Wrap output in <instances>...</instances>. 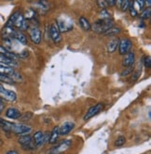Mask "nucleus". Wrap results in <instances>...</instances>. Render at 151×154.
Wrapping results in <instances>:
<instances>
[{"label": "nucleus", "instance_id": "obj_1", "mask_svg": "<svg viewBox=\"0 0 151 154\" xmlns=\"http://www.w3.org/2000/svg\"><path fill=\"white\" fill-rule=\"evenodd\" d=\"M0 126H1V128L5 132H11V133L18 135V136L27 135L32 131V128L29 125H23V124L9 123L3 119H0Z\"/></svg>", "mask_w": 151, "mask_h": 154}, {"label": "nucleus", "instance_id": "obj_2", "mask_svg": "<svg viewBox=\"0 0 151 154\" xmlns=\"http://www.w3.org/2000/svg\"><path fill=\"white\" fill-rule=\"evenodd\" d=\"M114 26V20H98L95 21L92 25L93 31H95L98 34H104V32L109 28Z\"/></svg>", "mask_w": 151, "mask_h": 154}, {"label": "nucleus", "instance_id": "obj_3", "mask_svg": "<svg viewBox=\"0 0 151 154\" xmlns=\"http://www.w3.org/2000/svg\"><path fill=\"white\" fill-rule=\"evenodd\" d=\"M18 142H19V144L21 146V148L25 150H33V149H37L35 146L33 137H32L29 134L20 136Z\"/></svg>", "mask_w": 151, "mask_h": 154}, {"label": "nucleus", "instance_id": "obj_4", "mask_svg": "<svg viewBox=\"0 0 151 154\" xmlns=\"http://www.w3.org/2000/svg\"><path fill=\"white\" fill-rule=\"evenodd\" d=\"M71 145H72V141L70 139L63 140L56 147H54L51 149L50 154H61L64 151H66L71 147Z\"/></svg>", "mask_w": 151, "mask_h": 154}, {"label": "nucleus", "instance_id": "obj_5", "mask_svg": "<svg viewBox=\"0 0 151 154\" xmlns=\"http://www.w3.org/2000/svg\"><path fill=\"white\" fill-rule=\"evenodd\" d=\"M57 26L60 32H67L73 29L74 23L69 19H59L57 21Z\"/></svg>", "mask_w": 151, "mask_h": 154}, {"label": "nucleus", "instance_id": "obj_6", "mask_svg": "<svg viewBox=\"0 0 151 154\" xmlns=\"http://www.w3.org/2000/svg\"><path fill=\"white\" fill-rule=\"evenodd\" d=\"M29 36H30V39L32 40V42L36 44V45L40 44V42L42 40L40 29L37 26H31L29 28Z\"/></svg>", "mask_w": 151, "mask_h": 154}, {"label": "nucleus", "instance_id": "obj_7", "mask_svg": "<svg viewBox=\"0 0 151 154\" xmlns=\"http://www.w3.org/2000/svg\"><path fill=\"white\" fill-rule=\"evenodd\" d=\"M49 133H43L41 131H37L33 136V140L35 143L36 148H39L44 145V143L48 140Z\"/></svg>", "mask_w": 151, "mask_h": 154}, {"label": "nucleus", "instance_id": "obj_8", "mask_svg": "<svg viewBox=\"0 0 151 154\" xmlns=\"http://www.w3.org/2000/svg\"><path fill=\"white\" fill-rule=\"evenodd\" d=\"M133 47V43L129 39H121L118 43V49H120V55H125L129 51H131V48Z\"/></svg>", "mask_w": 151, "mask_h": 154}, {"label": "nucleus", "instance_id": "obj_9", "mask_svg": "<svg viewBox=\"0 0 151 154\" xmlns=\"http://www.w3.org/2000/svg\"><path fill=\"white\" fill-rule=\"evenodd\" d=\"M103 109V104L102 103H97L95 105H93L92 107H91L89 109V111L87 112V113L85 114L84 116V120L87 121V120H90L91 118H92L93 116H95L96 114H98Z\"/></svg>", "mask_w": 151, "mask_h": 154}, {"label": "nucleus", "instance_id": "obj_10", "mask_svg": "<svg viewBox=\"0 0 151 154\" xmlns=\"http://www.w3.org/2000/svg\"><path fill=\"white\" fill-rule=\"evenodd\" d=\"M0 100L13 102L17 100V96H16L15 92H13L11 90H7L6 88H4L2 91H0Z\"/></svg>", "mask_w": 151, "mask_h": 154}, {"label": "nucleus", "instance_id": "obj_11", "mask_svg": "<svg viewBox=\"0 0 151 154\" xmlns=\"http://www.w3.org/2000/svg\"><path fill=\"white\" fill-rule=\"evenodd\" d=\"M50 35L51 40L54 43H59L62 40V35L61 32L58 29V26L56 24H51L50 28Z\"/></svg>", "mask_w": 151, "mask_h": 154}, {"label": "nucleus", "instance_id": "obj_12", "mask_svg": "<svg viewBox=\"0 0 151 154\" xmlns=\"http://www.w3.org/2000/svg\"><path fill=\"white\" fill-rule=\"evenodd\" d=\"M75 127V124L73 122H66L63 123L61 126H59L60 128V135L61 136H66L67 134H69L70 132L74 129Z\"/></svg>", "mask_w": 151, "mask_h": 154}, {"label": "nucleus", "instance_id": "obj_13", "mask_svg": "<svg viewBox=\"0 0 151 154\" xmlns=\"http://www.w3.org/2000/svg\"><path fill=\"white\" fill-rule=\"evenodd\" d=\"M135 61V56L134 53L132 51H129L125 54V57L122 60V64L124 67H130V66H133V63Z\"/></svg>", "mask_w": 151, "mask_h": 154}, {"label": "nucleus", "instance_id": "obj_14", "mask_svg": "<svg viewBox=\"0 0 151 154\" xmlns=\"http://www.w3.org/2000/svg\"><path fill=\"white\" fill-rule=\"evenodd\" d=\"M15 30L13 27H10V26H6L4 27V29L2 30L1 32V35L3 37V39H13L14 34H15Z\"/></svg>", "mask_w": 151, "mask_h": 154}, {"label": "nucleus", "instance_id": "obj_15", "mask_svg": "<svg viewBox=\"0 0 151 154\" xmlns=\"http://www.w3.org/2000/svg\"><path fill=\"white\" fill-rule=\"evenodd\" d=\"M0 55H3V56L8 58L10 60H18V59H19L17 54H15L14 52L7 49L6 48H4L2 46H0Z\"/></svg>", "mask_w": 151, "mask_h": 154}, {"label": "nucleus", "instance_id": "obj_16", "mask_svg": "<svg viewBox=\"0 0 151 154\" xmlns=\"http://www.w3.org/2000/svg\"><path fill=\"white\" fill-rule=\"evenodd\" d=\"M36 8L37 9V11L45 13L50 8V3L47 1V0H38L36 4Z\"/></svg>", "mask_w": 151, "mask_h": 154}, {"label": "nucleus", "instance_id": "obj_17", "mask_svg": "<svg viewBox=\"0 0 151 154\" xmlns=\"http://www.w3.org/2000/svg\"><path fill=\"white\" fill-rule=\"evenodd\" d=\"M21 112L18 109L16 108H8L6 112V116L9 119H13V120H16V119H19L21 117Z\"/></svg>", "mask_w": 151, "mask_h": 154}, {"label": "nucleus", "instance_id": "obj_18", "mask_svg": "<svg viewBox=\"0 0 151 154\" xmlns=\"http://www.w3.org/2000/svg\"><path fill=\"white\" fill-rule=\"evenodd\" d=\"M0 64H4V65L9 66V67H11V68H15V67H18V66H19L17 60H10V59L3 56V55H0Z\"/></svg>", "mask_w": 151, "mask_h": 154}, {"label": "nucleus", "instance_id": "obj_19", "mask_svg": "<svg viewBox=\"0 0 151 154\" xmlns=\"http://www.w3.org/2000/svg\"><path fill=\"white\" fill-rule=\"evenodd\" d=\"M60 136H61L60 135V128H59V126H55L54 129L52 130V132L50 135V138H49L50 144H51V145L55 144V143L57 142V140L59 139Z\"/></svg>", "mask_w": 151, "mask_h": 154}, {"label": "nucleus", "instance_id": "obj_20", "mask_svg": "<svg viewBox=\"0 0 151 154\" xmlns=\"http://www.w3.org/2000/svg\"><path fill=\"white\" fill-rule=\"evenodd\" d=\"M118 43H120V39H113L111 41H109L108 43H107L106 45V49H107V52L109 53H113L116 51V49L118 48Z\"/></svg>", "mask_w": 151, "mask_h": 154}, {"label": "nucleus", "instance_id": "obj_21", "mask_svg": "<svg viewBox=\"0 0 151 154\" xmlns=\"http://www.w3.org/2000/svg\"><path fill=\"white\" fill-rule=\"evenodd\" d=\"M13 39L18 41L19 43L23 44V45H26L27 44V38L26 36L23 34V32H15L14 34V36H13Z\"/></svg>", "mask_w": 151, "mask_h": 154}, {"label": "nucleus", "instance_id": "obj_22", "mask_svg": "<svg viewBox=\"0 0 151 154\" xmlns=\"http://www.w3.org/2000/svg\"><path fill=\"white\" fill-rule=\"evenodd\" d=\"M14 72H15L14 68H11V67H9V66L4 65V64H0V73L8 75L10 77V75H11Z\"/></svg>", "mask_w": 151, "mask_h": 154}, {"label": "nucleus", "instance_id": "obj_23", "mask_svg": "<svg viewBox=\"0 0 151 154\" xmlns=\"http://www.w3.org/2000/svg\"><path fill=\"white\" fill-rule=\"evenodd\" d=\"M79 24H80L81 28H82L84 31H90V30L92 29L91 23H89V20H88L87 19H86L85 17H80L79 20Z\"/></svg>", "mask_w": 151, "mask_h": 154}, {"label": "nucleus", "instance_id": "obj_24", "mask_svg": "<svg viewBox=\"0 0 151 154\" xmlns=\"http://www.w3.org/2000/svg\"><path fill=\"white\" fill-rule=\"evenodd\" d=\"M120 28H118V27H115V26H113V27H111V28H109L108 30H107L105 32H104V35H106V36H112V35H117V34H120Z\"/></svg>", "mask_w": 151, "mask_h": 154}, {"label": "nucleus", "instance_id": "obj_25", "mask_svg": "<svg viewBox=\"0 0 151 154\" xmlns=\"http://www.w3.org/2000/svg\"><path fill=\"white\" fill-rule=\"evenodd\" d=\"M0 83H5V84H8V85L15 84V82L10 78L8 75L2 74V73H0Z\"/></svg>", "mask_w": 151, "mask_h": 154}, {"label": "nucleus", "instance_id": "obj_26", "mask_svg": "<svg viewBox=\"0 0 151 154\" xmlns=\"http://www.w3.org/2000/svg\"><path fill=\"white\" fill-rule=\"evenodd\" d=\"M24 20V16L23 14H21V13H20V14H19V16L17 17V19H16V20H15V21H14L13 26H14V27H16V28L21 29V25H23Z\"/></svg>", "mask_w": 151, "mask_h": 154}, {"label": "nucleus", "instance_id": "obj_27", "mask_svg": "<svg viewBox=\"0 0 151 154\" xmlns=\"http://www.w3.org/2000/svg\"><path fill=\"white\" fill-rule=\"evenodd\" d=\"M99 18L100 20H112L111 14L105 9H101L99 12Z\"/></svg>", "mask_w": 151, "mask_h": 154}, {"label": "nucleus", "instance_id": "obj_28", "mask_svg": "<svg viewBox=\"0 0 151 154\" xmlns=\"http://www.w3.org/2000/svg\"><path fill=\"white\" fill-rule=\"evenodd\" d=\"M129 10H130V13L132 15V17H137L138 15V11L136 10L135 8V3L133 0H132V1H130V4H129V7H128Z\"/></svg>", "mask_w": 151, "mask_h": 154}, {"label": "nucleus", "instance_id": "obj_29", "mask_svg": "<svg viewBox=\"0 0 151 154\" xmlns=\"http://www.w3.org/2000/svg\"><path fill=\"white\" fill-rule=\"evenodd\" d=\"M21 12L20 11H17V12H14L11 16H10V18L8 19V20L7 21V23H6V26H10V27H13V23H14V21L15 20L17 19V17L19 16Z\"/></svg>", "mask_w": 151, "mask_h": 154}, {"label": "nucleus", "instance_id": "obj_30", "mask_svg": "<svg viewBox=\"0 0 151 154\" xmlns=\"http://www.w3.org/2000/svg\"><path fill=\"white\" fill-rule=\"evenodd\" d=\"M125 142H126V139L124 137L120 136V137H118L117 138V140L115 141V146L116 147H121L125 144Z\"/></svg>", "mask_w": 151, "mask_h": 154}, {"label": "nucleus", "instance_id": "obj_31", "mask_svg": "<svg viewBox=\"0 0 151 154\" xmlns=\"http://www.w3.org/2000/svg\"><path fill=\"white\" fill-rule=\"evenodd\" d=\"M150 15H151V9H150V8H147L146 9L143 10V12L141 14V18L144 20H147L150 18Z\"/></svg>", "mask_w": 151, "mask_h": 154}, {"label": "nucleus", "instance_id": "obj_32", "mask_svg": "<svg viewBox=\"0 0 151 154\" xmlns=\"http://www.w3.org/2000/svg\"><path fill=\"white\" fill-rule=\"evenodd\" d=\"M97 6H98L101 9H105L107 7H108L106 0H97Z\"/></svg>", "mask_w": 151, "mask_h": 154}, {"label": "nucleus", "instance_id": "obj_33", "mask_svg": "<svg viewBox=\"0 0 151 154\" xmlns=\"http://www.w3.org/2000/svg\"><path fill=\"white\" fill-rule=\"evenodd\" d=\"M129 4H130V0H122V2H121V5H120V8L124 12V11H126V10L128 9Z\"/></svg>", "mask_w": 151, "mask_h": 154}, {"label": "nucleus", "instance_id": "obj_34", "mask_svg": "<svg viewBox=\"0 0 151 154\" xmlns=\"http://www.w3.org/2000/svg\"><path fill=\"white\" fill-rule=\"evenodd\" d=\"M134 3L138 6V9L142 10L145 7V0H133Z\"/></svg>", "mask_w": 151, "mask_h": 154}, {"label": "nucleus", "instance_id": "obj_35", "mask_svg": "<svg viewBox=\"0 0 151 154\" xmlns=\"http://www.w3.org/2000/svg\"><path fill=\"white\" fill-rule=\"evenodd\" d=\"M133 72V66H130V67H127V69L126 70H124L122 72H121V76H126V75H128V74H130L131 72Z\"/></svg>", "mask_w": 151, "mask_h": 154}, {"label": "nucleus", "instance_id": "obj_36", "mask_svg": "<svg viewBox=\"0 0 151 154\" xmlns=\"http://www.w3.org/2000/svg\"><path fill=\"white\" fill-rule=\"evenodd\" d=\"M144 64H145V67H146V68H147V69L150 68V66H151V59H150L149 56H147V57L145 58Z\"/></svg>", "mask_w": 151, "mask_h": 154}, {"label": "nucleus", "instance_id": "obj_37", "mask_svg": "<svg viewBox=\"0 0 151 154\" xmlns=\"http://www.w3.org/2000/svg\"><path fill=\"white\" fill-rule=\"evenodd\" d=\"M28 28H29V23H28V20L26 19H24V23H23V25H21V31H25Z\"/></svg>", "mask_w": 151, "mask_h": 154}, {"label": "nucleus", "instance_id": "obj_38", "mask_svg": "<svg viewBox=\"0 0 151 154\" xmlns=\"http://www.w3.org/2000/svg\"><path fill=\"white\" fill-rule=\"evenodd\" d=\"M139 76H140V71L134 72V73L133 74V76H132V81H136V80L138 79V77H139Z\"/></svg>", "mask_w": 151, "mask_h": 154}, {"label": "nucleus", "instance_id": "obj_39", "mask_svg": "<svg viewBox=\"0 0 151 154\" xmlns=\"http://www.w3.org/2000/svg\"><path fill=\"white\" fill-rule=\"evenodd\" d=\"M106 2H107V5H108V6L113 7V6H115L116 0H106Z\"/></svg>", "mask_w": 151, "mask_h": 154}, {"label": "nucleus", "instance_id": "obj_40", "mask_svg": "<svg viewBox=\"0 0 151 154\" xmlns=\"http://www.w3.org/2000/svg\"><path fill=\"white\" fill-rule=\"evenodd\" d=\"M121 2H122V0H116V3H115V5H117L118 8H120Z\"/></svg>", "mask_w": 151, "mask_h": 154}, {"label": "nucleus", "instance_id": "obj_41", "mask_svg": "<svg viewBox=\"0 0 151 154\" xmlns=\"http://www.w3.org/2000/svg\"><path fill=\"white\" fill-rule=\"evenodd\" d=\"M145 5H147L148 8H150L151 5V0H145Z\"/></svg>", "mask_w": 151, "mask_h": 154}, {"label": "nucleus", "instance_id": "obj_42", "mask_svg": "<svg viewBox=\"0 0 151 154\" xmlns=\"http://www.w3.org/2000/svg\"><path fill=\"white\" fill-rule=\"evenodd\" d=\"M3 109H4V104L2 103V101H0V113L2 112L3 111Z\"/></svg>", "mask_w": 151, "mask_h": 154}, {"label": "nucleus", "instance_id": "obj_43", "mask_svg": "<svg viewBox=\"0 0 151 154\" xmlns=\"http://www.w3.org/2000/svg\"><path fill=\"white\" fill-rule=\"evenodd\" d=\"M6 154H19L17 151H15V150H9V151H8Z\"/></svg>", "mask_w": 151, "mask_h": 154}, {"label": "nucleus", "instance_id": "obj_44", "mask_svg": "<svg viewBox=\"0 0 151 154\" xmlns=\"http://www.w3.org/2000/svg\"><path fill=\"white\" fill-rule=\"evenodd\" d=\"M3 144V141H2V139L1 138H0V146H1Z\"/></svg>", "mask_w": 151, "mask_h": 154}]
</instances>
